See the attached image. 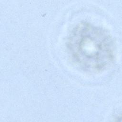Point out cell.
Listing matches in <instances>:
<instances>
[{"mask_svg":"<svg viewBox=\"0 0 122 122\" xmlns=\"http://www.w3.org/2000/svg\"><path fill=\"white\" fill-rule=\"evenodd\" d=\"M67 48L72 60L84 71H103L113 62L115 44L109 33L87 21L78 24L71 31Z\"/></svg>","mask_w":122,"mask_h":122,"instance_id":"obj_1","label":"cell"}]
</instances>
